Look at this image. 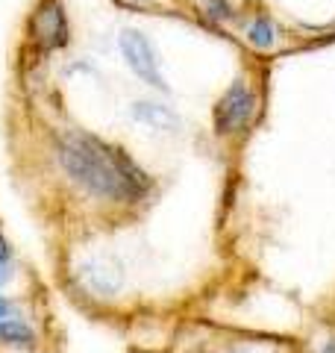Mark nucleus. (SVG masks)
<instances>
[{
    "mask_svg": "<svg viewBox=\"0 0 335 353\" xmlns=\"http://www.w3.org/2000/svg\"><path fill=\"white\" fill-rule=\"evenodd\" d=\"M59 162L77 185L112 203H139L150 192V176L124 150L106 145L92 132H65Z\"/></svg>",
    "mask_w": 335,
    "mask_h": 353,
    "instance_id": "obj_1",
    "label": "nucleus"
},
{
    "mask_svg": "<svg viewBox=\"0 0 335 353\" xmlns=\"http://www.w3.org/2000/svg\"><path fill=\"white\" fill-rule=\"evenodd\" d=\"M256 112H259V94L244 80H236L221 94V101L215 106V127L223 136H230V132L250 127Z\"/></svg>",
    "mask_w": 335,
    "mask_h": 353,
    "instance_id": "obj_2",
    "label": "nucleus"
},
{
    "mask_svg": "<svg viewBox=\"0 0 335 353\" xmlns=\"http://www.w3.org/2000/svg\"><path fill=\"white\" fill-rule=\"evenodd\" d=\"M118 44H121V53H124V59L132 68V74H139L144 83L159 88V92H168V80L162 74L159 59H156L153 44L144 39L139 30H124L121 32V39H118Z\"/></svg>",
    "mask_w": 335,
    "mask_h": 353,
    "instance_id": "obj_3",
    "label": "nucleus"
},
{
    "mask_svg": "<svg viewBox=\"0 0 335 353\" xmlns=\"http://www.w3.org/2000/svg\"><path fill=\"white\" fill-rule=\"evenodd\" d=\"M77 277H80L85 292H92L94 297H103V301L118 297L121 289H124V271H121V265L109 259H85L77 268Z\"/></svg>",
    "mask_w": 335,
    "mask_h": 353,
    "instance_id": "obj_4",
    "label": "nucleus"
},
{
    "mask_svg": "<svg viewBox=\"0 0 335 353\" xmlns=\"http://www.w3.org/2000/svg\"><path fill=\"white\" fill-rule=\"evenodd\" d=\"M36 345H39L36 327H32L21 312H15V315H9V318L0 321V347L30 353V350H36Z\"/></svg>",
    "mask_w": 335,
    "mask_h": 353,
    "instance_id": "obj_5",
    "label": "nucleus"
},
{
    "mask_svg": "<svg viewBox=\"0 0 335 353\" xmlns=\"http://www.w3.org/2000/svg\"><path fill=\"white\" fill-rule=\"evenodd\" d=\"M36 39L48 48H59V44L68 41V24H65V12L62 6L56 3H48L36 15Z\"/></svg>",
    "mask_w": 335,
    "mask_h": 353,
    "instance_id": "obj_6",
    "label": "nucleus"
},
{
    "mask_svg": "<svg viewBox=\"0 0 335 353\" xmlns=\"http://www.w3.org/2000/svg\"><path fill=\"white\" fill-rule=\"evenodd\" d=\"M130 118L139 121V124L150 127V130H162V132H174L180 127V118H176L165 103H153V101H139L130 106Z\"/></svg>",
    "mask_w": 335,
    "mask_h": 353,
    "instance_id": "obj_7",
    "label": "nucleus"
},
{
    "mask_svg": "<svg viewBox=\"0 0 335 353\" xmlns=\"http://www.w3.org/2000/svg\"><path fill=\"white\" fill-rule=\"evenodd\" d=\"M247 39L253 48H259V50H271L274 44H276V24L267 15H259V18H253L250 24H247Z\"/></svg>",
    "mask_w": 335,
    "mask_h": 353,
    "instance_id": "obj_8",
    "label": "nucleus"
},
{
    "mask_svg": "<svg viewBox=\"0 0 335 353\" xmlns=\"http://www.w3.org/2000/svg\"><path fill=\"white\" fill-rule=\"evenodd\" d=\"M15 312H18L15 301H9V297L0 294V321H3V318H9V315H15Z\"/></svg>",
    "mask_w": 335,
    "mask_h": 353,
    "instance_id": "obj_9",
    "label": "nucleus"
},
{
    "mask_svg": "<svg viewBox=\"0 0 335 353\" xmlns=\"http://www.w3.org/2000/svg\"><path fill=\"white\" fill-rule=\"evenodd\" d=\"M9 259H12V253H9V248H6V241L0 239V265H9Z\"/></svg>",
    "mask_w": 335,
    "mask_h": 353,
    "instance_id": "obj_10",
    "label": "nucleus"
},
{
    "mask_svg": "<svg viewBox=\"0 0 335 353\" xmlns=\"http://www.w3.org/2000/svg\"><path fill=\"white\" fill-rule=\"evenodd\" d=\"M9 277H12V271H9V265H0V285H6Z\"/></svg>",
    "mask_w": 335,
    "mask_h": 353,
    "instance_id": "obj_11",
    "label": "nucleus"
},
{
    "mask_svg": "<svg viewBox=\"0 0 335 353\" xmlns=\"http://www.w3.org/2000/svg\"><path fill=\"white\" fill-rule=\"evenodd\" d=\"M315 353H335V339H329V341H323V345L315 350Z\"/></svg>",
    "mask_w": 335,
    "mask_h": 353,
    "instance_id": "obj_12",
    "label": "nucleus"
},
{
    "mask_svg": "<svg viewBox=\"0 0 335 353\" xmlns=\"http://www.w3.org/2000/svg\"><path fill=\"white\" fill-rule=\"evenodd\" d=\"M130 3H139V6H148V3H153V0H130Z\"/></svg>",
    "mask_w": 335,
    "mask_h": 353,
    "instance_id": "obj_13",
    "label": "nucleus"
},
{
    "mask_svg": "<svg viewBox=\"0 0 335 353\" xmlns=\"http://www.w3.org/2000/svg\"><path fill=\"white\" fill-rule=\"evenodd\" d=\"M232 353H244V350H232Z\"/></svg>",
    "mask_w": 335,
    "mask_h": 353,
    "instance_id": "obj_14",
    "label": "nucleus"
}]
</instances>
